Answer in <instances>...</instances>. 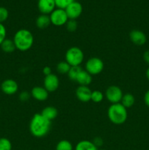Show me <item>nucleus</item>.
<instances>
[{"mask_svg":"<svg viewBox=\"0 0 149 150\" xmlns=\"http://www.w3.org/2000/svg\"><path fill=\"white\" fill-rule=\"evenodd\" d=\"M105 67L103 61L98 57H91L89 59L85 64L86 70L91 76L98 75L102 72Z\"/></svg>","mask_w":149,"mask_h":150,"instance_id":"5","label":"nucleus"},{"mask_svg":"<svg viewBox=\"0 0 149 150\" xmlns=\"http://www.w3.org/2000/svg\"><path fill=\"white\" fill-rule=\"evenodd\" d=\"M51 23V19L48 15L41 14L36 19V26L39 29H46L50 26Z\"/></svg>","mask_w":149,"mask_h":150,"instance_id":"17","label":"nucleus"},{"mask_svg":"<svg viewBox=\"0 0 149 150\" xmlns=\"http://www.w3.org/2000/svg\"><path fill=\"white\" fill-rule=\"evenodd\" d=\"M93 142V144H94L97 148L102 146L104 144L103 139H102L101 137H99V136H97V137H95L94 139H93V142Z\"/></svg>","mask_w":149,"mask_h":150,"instance_id":"31","label":"nucleus"},{"mask_svg":"<svg viewBox=\"0 0 149 150\" xmlns=\"http://www.w3.org/2000/svg\"><path fill=\"white\" fill-rule=\"evenodd\" d=\"M65 12L69 19L76 20L83 13V6L78 1H73L65 9Z\"/></svg>","mask_w":149,"mask_h":150,"instance_id":"8","label":"nucleus"},{"mask_svg":"<svg viewBox=\"0 0 149 150\" xmlns=\"http://www.w3.org/2000/svg\"><path fill=\"white\" fill-rule=\"evenodd\" d=\"M104 99V94L103 92L99 90L92 91L91 97V100L93 101V103H101Z\"/></svg>","mask_w":149,"mask_h":150,"instance_id":"24","label":"nucleus"},{"mask_svg":"<svg viewBox=\"0 0 149 150\" xmlns=\"http://www.w3.org/2000/svg\"><path fill=\"white\" fill-rule=\"evenodd\" d=\"M51 128V122L41 114H35L29 123L31 134L36 138H43L48 134Z\"/></svg>","mask_w":149,"mask_h":150,"instance_id":"1","label":"nucleus"},{"mask_svg":"<svg viewBox=\"0 0 149 150\" xmlns=\"http://www.w3.org/2000/svg\"><path fill=\"white\" fill-rule=\"evenodd\" d=\"M123 95L124 94H123L122 89L119 86H115V85L108 86V88L105 91L106 99L112 104L121 103Z\"/></svg>","mask_w":149,"mask_h":150,"instance_id":"6","label":"nucleus"},{"mask_svg":"<svg viewBox=\"0 0 149 150\" xmlns=\"http://www.w3.org/2000/svg\"><path fill=\"white\" fill-rule=\"evenodd\" d=\"M43 86L48 92H53L59 86V79L56 74L51 73L49 76H45Z\"/></svg>","mask_w":149,"mask_h":150,"instance_id":"9","label":"nucleus"},{"mask_svg":"<svg viewBox=\"0 0 149 150\" xmlns=\"http://www.w3.org/2000/svg\"><path fill=\"white\" fill-rule=\"evenodd\" d=\"M143 59L146 63L149 64V50L145 51V53L143 54Z\"/></svg>","mask_w":149,"mask_h":150,"instance_id":"34","label":"nucleus"},{"mask_svg":"<svg viewBox=\"0 0 149 150\" xmlns=\"http://www.w3.org/2000/svg\"><path fill=\"white\" fill-rule=\"evenodd\" d=\"M0 47L3 52L7 53V54H11V53L14 52L15 50L16 49L13 40L9 39V38H6L1 44Z\"/></svg>","mask_w":149,"mask_h":150,"instance_id":"19","label":"nucleus"},{"mask_svg":"<svg viewBox=\"0 0 149 150\" xmlns=\"http://www.w3.org/2000/svg\"><path fill=\"white\" fill-rule=\"evenodd\" d=\"M41 114L49 121L55 120L58 116V110L53 106H47L42 109Z\"/></svg>","mask_w":149,"mask_h":150,"instance_id":"16","label":"nucleus"},{"mask_svg":"<svg viewBox=\"0 0 149 150\" xmlns=\"http://www.w3.org/2000/svg\"><path fill=\"white\" fill-rule=\"evenodd\" d=\"M108 117L110 121L115 125H122L128 117L127 110L121 103L110 105L108 110Z\"/></svg>","mask_w":149,"mask_h":150,"instance_id":"3","label":"nucleus"},{"mask_svg":"<svg viewBox=\"0 0 149 150\" xmlns=\"http://www.w3.org/2000/svg\"><path fill=\"white\" fill-rule=\"evenodd\" d=\"M84 59V54L80 48L73 46L69 48L65 54V61L71 67L80 66Z\"/></svg>","mask_w":149,"mask_h":150,"instance_id":"4","label":"nucleus"},{"mask_svg":"<svg viewBox=\"0 0 149 150\" xmlns=\"http://www.w3.org/2000/svg\"><path fill=\"white\" fill-rule=\"evenodd\" d=\"M7 36V30H6L5 26L3 23H0V45L2 43L3 41L6 39Z\"/></svg>","mask_w":149,"mask_h":150,"instance_id":"29","label":"nucleus"},{"mask_svg":"<svg viewBox=\"0 0 149 150\" xmlns=\"http://www.w3.org/2000/svg\"><path fill=\"white\" fill-rule=\"evenodd\" d=\"M145 76H146V78H147V79H148V80L149 81V67L147 69V70H146Z\"/></svg>","mask_w":149,"mask_h":150,"instance_id":"35","label":"nucleus"},{"mask_svg":"<svg viewBox=\"0 0 149 150\" xmlns=\"http://www.w3.org/2000/svg\"><path fill=\"white\" fill-rule=\"evenodd\" d=\"M31 97V93L28 92L27 91H23L19 95V100L22 102H26L30 99Z\"/></svg>","mask_w":149,"mask_h":150,"instance_id":"30","label":"nucleus"},{"mask_svg":"<svg viewBox=\"0 0 149 150\" xmlns=\"http://www.w3.org/2000/svg\"><path fill=\"white\" fill-rule=\"evenodd\" d=\"M49 16L51 23L56 26H61L63 25H66L69 20L65 10H63V9L56 8L49 15Z\"/></svg>","mask_w":149,"mask_h":150,"instance_id":"7","label":"nucleus"},{"mask_svg":"<svg viewBox=\"0 0 149 150\" xmlns=\"http://www.w3.org/2000/svg\"><path fill=\"white\" fill-rule=\"evenodd\" d=\"M92 76L90 73H88L86 70L82 69L81 71L77 76L75 81L78 83L80 86H88L91 84L92 82Z\"/></svg>","mask_w":149,"mask_h":150,"instance_id":"15","label":"nucleus"},{"mask_svg":"<svg viewBox=\"0 0 149 150\" xmlns=\"http://www.w3.org/2000/svg\"><path fill=\"white\" fill-rule=\"evenodd\" d=\"M56 150H73V146L68 140H61L56 146Z\"/></svg>","mask_w":149,"mask_h":150,"instance_id":"21","label":"nucleus"},{"mask_svg":"<svg viewBox=\"0 0 149 150\" xmlns=\"http://www.w3.org/2000/svg\"><path fill=\"white\" fill-rule=\"evenodd\" d=\"M31 96L37 101H45L48 98L49 92L44 88V86H37L32 88L31 91Z\"/></svg>","mask_w":149,"mask_h":150,"instance_id":"13","label":"nucleus"},{"mask_svg":"<svg viewBox=\"0 0 149 150\" xmlns=\"http://www.w3.org/2000/svg\"><path fill=\"white\" fill-rule=\"evenodd\" d=\"M66 28H67V31L70 32H73L76 31V29H77V23L76 20L69 19L68 21L66 23Z\"/></svg>","mask_w":149,"mask_h":150,"instance_id":"27","label":"nucleus"},{"mask_svg":"<svg viewBox=\"0 0 149 150\" xmlns=\"http://www.w3.org/2000/svg\"><path fill=\"white\" fill-rule=\"evenodd\" d=\"M129 39L134 45H138V46H142L145 44L147 41L145 34L138 29H134L130 32Z\"/></svg>","mask_w":149,"mask_h":150,"instance_id":"12","label":"nucleus"},{"mask_svg":"<svg viewBox=\"0 0 149 150\" xmlns=\"http://www.w3.org/2000/svg\"><path fill=\"white\" fill-rule=\"evenodd\" d=\"M144 102L145 104L149 108V89L144 95Z\"/></svg>","mask_w":149,"mask_h":150,"instance_id":"33","label":"nucleus"},{"mask_svg":"<svg viewBox=\"0 0 149 150\" xmlns=\"http://www.w3.org/2000/svg\"><path fill=\"white\" fill-rule=\"evenodd\" d=\"M9 17V12L7 8L4 7H0V23H2Z\"/></svg>","mask_w":149,"mask_h":150,"instance_id":"28","label":"nucleus"},{"mask_svg":"<svg viewBox=\"0 0 149 150\" xmlns=\"http://www.w3.org/2000/svg\"><path fill=\"white\" fill-rule=\"evenodd\" d=\"M12 143L7 138H0V150H12Z\"/></svg>","mask_w":149,"mask_h":150,"instance_id":"25","label":"nucleus"},{"mask_svg":"<svg viewBox=\"0 0 149 150\" xmlns=\"http://www.w3.org/2000/svg\"><path fill=\"white\" fill-rule=\"evenodd\" d=\"M54 1L56 8L65 10L71 3L74 1V0H54Z\"/></svg>","mask_w":149,"mask_h":150,"instance_id":"26","label":"nucleus"},{"mask_svg":"<svg viewBox=\"0 0 149 150\" xmlns=\"http://www.w3.org/2000/svg\"><path fill=\"white\" fill-rule=\"evenodd\" d=\"M42 73L45 75V76H49L52 73V70H51V68L48 66H45L43 69H42Z\"/></svg>","mask_w":149,"mask_h":150,"instance_id":"32","label":"nucleus"},{"mask_svg":"<svg viewBox=\"0 0 149 150\" xmlns=\"http://www.w3.org/2000/svg\"><path fill=\"white\" fill-rule=\"evenodd\" d=\"M71 66L66 61H61L58 63L56 66V70L60 74H67L70 71Z\"/></svg>","mask_w":149,"mask_h":150,"instance_id":"22","label":"nucleus"},{"mask_svg":"<svg viewBox=\"0 0 149 150\" xmlns=\"http://www.w3.org/2000/svg\"><path fill=\"white\" fill-rule=\"evenodd\" d=\"M74 150H98V148L91 141L82 140L76 144Z\"/></svg>","mask_w":149,"mask_h":150,"instance_id":"18","label":"nucleus"},{"mask_svg":"<svg viewBox=\"0 0 149 150\" xmlns=\"http://www.w3.org/2000/svg\"><path fill=\"white\" fill-rule=\"evenodd\" d=\"M92 91L86 86H79L76 89L75 95L77 99L83 103H87L91 100Z\"/></svg>","mask_w":149,"mask_h":150,"instance_id":"14","label":"nucleus"},{"mask_svg":"<svg viewBox=\"0 0 149 150\" xmlns=\"http://www.w3.org/2000/svg\"><path fill=\"white\" fill-rule=\"evenodd\" d=\"M1 90L7 95H13L18 90V84L13 79H6L1 84Z\"/></svg>","mask_w":149,"mask_h":150,"instance_id":"10","label":"nucleus"},{"mask_svg":"<svg viewBox=\"0 0 149 150\" xmlns=\"http://www.w3.org/2000/svg\"><path fill=\"white\" fill-rule=\"evenodd\" d=\"M82 70V68L80 66H74V67H71L70 71L67 73L69 79L71 81H75L76 79H77V76L80 73V72Z\"/></svg>","mask_w":149,"mask_h":150,"instance_id":"23","label":"nucleus"},{"mask_svg":"<svg viewBox=\"0 0 149 150\" xmlns=\"http://www.w3.org/2000/svg\"><path fill=\"white\" fill-rule=\"evenodd\" d=\"M98 150H105V149H98Z\"/></svg>","mask_w":149,"mask_h":150,"instance_id":"36","label":"nucleus"},{"mask_svg":"<svg viewBox=\"0 0 149 150\" xmlns=\"http://www.w3.org/2000/svg\"><path fill=\"white\" fill-rule=\"evenodd\" d=\"M37 7L42 14L50 15L56 7L54 0H38Z\"/></svg>","mask_w":149,"mask_h":150,"instance_id":"11","label":"nucleus"},{"mask_svg":"<svg viewBox=\"0 0 149 150\" xmlns=\"http://www.w3.org/2000/svg\"><path fill=\"white\" fill-rule=\"evenodd\" d=\"M13 40L16 49L20 51H29L33 45L34 38L29 30L20 29L15 32Z\"/></svg>","mask_w":149,"mask_h":150,"instance_id":"2","label":"nucleus"},{"mask_svg":"<svg viewBox=\"0 0 149 150\" xmlns=\"http://www.w3.org/2000/svg\"><path fill=\"white\" fill-rule=\"evenodd\" d=\"M135 103V98L134 95H131V93H126L123 95V98L121 99V103L126 108H131L134 105Z\"/></svg>","mask_w":149,"mask_h":150,"instance_id":"20","label":"nucleus"}]
</instances>
